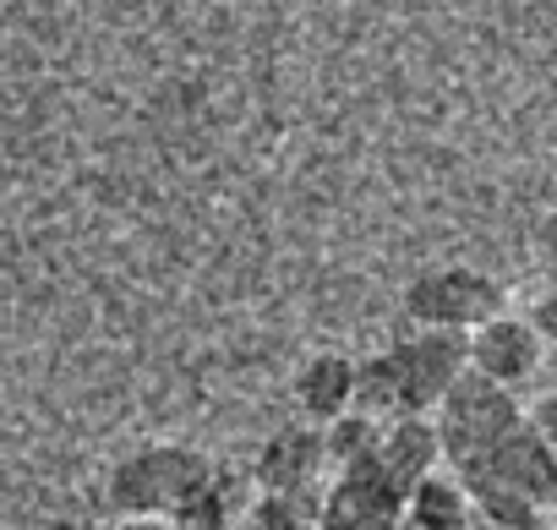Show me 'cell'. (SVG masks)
Returning a JSON list of instances; mask_svg holds the SVG:
<instances>
[{
    "label": "cell",
    "mask_w": 557,
    "mask_h": 530,
    "mask_svg": "<svg viewBox=\"0 0 557 530\" xmlns=\"http://www.w3.org/2000/svg\"><path fill=\"white\" fill-rule=\"evenodd\" d=\"M465 372V340L416 329L377 350L372 361H356V410L394 421V416H432V405L454 389Z\"/></svg>",
    "instance_id": "6da1fadb"
},
{
    "label": "cell",
    "mask_w": 557,
    "mask_h": 530,
    "mask_svg": "<svg viewBox=\"0 0 557 530\" xmlns=\"http://www.w3.org/2000/svg\"><path fill=\"white\" fill-rule=\"evenodd\" d=\"M208 476H213L208 454H197L186 443H148V448H132L126 459L110 465L104 503L121 519H164L170 525Z\"/></svg>",
    "instance_id": "7a4b0ae2"
},
{
    "label": "cell",
    "mask_w": 557,
    "mask_h": 530,
    "mask_svg": "<svg viewBox=\"0 0 557 530\" xmlns=\"http://www.w3.org/2000/svg\"><path fill=\"white\" fill-rule=\"evenodd\" d=\"M519 421H524V399L513 389H497V383L475 378V372H459L454 389L432 405V432H437V448H443V465L448 470L481 459Z\"/></svg>",
    "instance_id": "3957f363"
},
{
    "label": "cell",
    "mask_w": 557,
    "mask_h": 530,
    "mask_svg": "<svg viewBox=\"0 0 557 530\" xmlns=\"http://www.w3.org/2000/svg\"><path fill=\"white\" fill-rule=\"evenodd\" d=\"M508 307L503 285L486 269H470V262H443V269H426L405 285V318L416 329H437V334H470L486 318H497Z\"/></svg>",
    "instance_id": "277c9868"
},
{
    "label": "cell",
    "mask_w": 557,
    "mask_h": 530,
    "mask_svg": "<svg viewBox=\"0 0 557 530\" xmlns=\"http://www.w3.org/2000/svg\"><path fill=\"white\" fill-rule=\"evenodd\" d=\"M546 361V318H519V312H497L481 329L465 334V372L497 383V389H530L541 378Z\"/></svg>",
    "instance_id": "5b68a950"
},
{
    "label": "cell",
    "mask_w": 557,
    "mask_h": 530,
    "mask_svg": "<svg viewBox=\"0 0 557 530\" xmlns=\"http://www.w3.org/2000/svg\"><path fill=\"white\" fill-rule=\"evenodd\" d=\"M329 476V454H323V432L318 427H278L257 459H251V481L262 486V497H318Z\"/></svg>",
    "instance_id": "8992f818"
},
{
    "label": "cell",
    "mask_w": 557,
    "mask_h": 530,
    "mask_svg": "<svg viewBox=\"0 0 557 530\" xmlns=\"http://www.w3.org/2000/svg\"><path fill=\"white\" fill-rule=\"evenodd\" d=\"M290 399L301 410L307 427H329L334 416L356 410V361L339 356V350H318L301 361L296 383H290Z\"/></svg>",
    "instance_id": "52a82bcc"
},
{
    "label": "cell",
    "mask_w": 557,
    "mask_h": 530,
    "mask_svg": "<svg viewBox=\"0 0 557 530\" xmlns=\"http://www.w3.org/2000/svg\"><path fill=\"white\" fill-rule=\"evenodd\" d=\"M372 465H377L399 492H410L421 476L443 470V448H437L432 416H394V421H383L377 448H372Z\"/></svg>",
    "instance_id": "ba28073f"
},
{
    "label": "cell",
    "mask_w": 557,
    "mask_h": 530,
    "mask_svg": "<svg viewBox=\"0 0 557 530\" xmlns=\"http://www.w3.org/2000/svg\"><path fill=\"white\" fill-rule=\"evenodd\" d=\"M394 530H475V508H470V492L459 486V476H421L405 503H399V519Z\"/></svg>",
    "instance_id": "9c48e42d"
},
{
    "label": "cell",
    "mask_w": 557,
    "mask_h": 530,
    "mask_svg": "<svg viewBox=\"0 0 557 530\" xmlns=\"http://www.w3.org/2000/svg\"><path fill=\"white\" fill-rule=\"evenodd\" d=\"M39 530H99L94 519H83V514H50Z\"/></svg>",
    "instance_id": "30bf717a"
},
{
    "label": "cell",
    "mask_w": 557,
    "mask_h": 530,
    "mask_svg": "<svg viewBox=\"0 0 557 530\" xmlns=\"http://www.w3.org/2000/svg\"><path fill=\"white\" fill-rule=\"evenodd\" d=\"M121 530H175V525H164V519H121Z\"/></svg>",
    "instance_id": "8fae6325"
},
{
    "label": "cell",
    "mask_w": 557,
    "mask_h": 530,
    "mask_svg": "<svg viewBox=\"0 0 557 530\" xmlns=\"http://www.w3.org/2000/svg\"><path fill=\"white\" fill-rule=\"evenodd\" d=\"M475 530H481V525H475Z\"/></svg>",
    "instance_id": "7c38bea8"
}]
</instances>
